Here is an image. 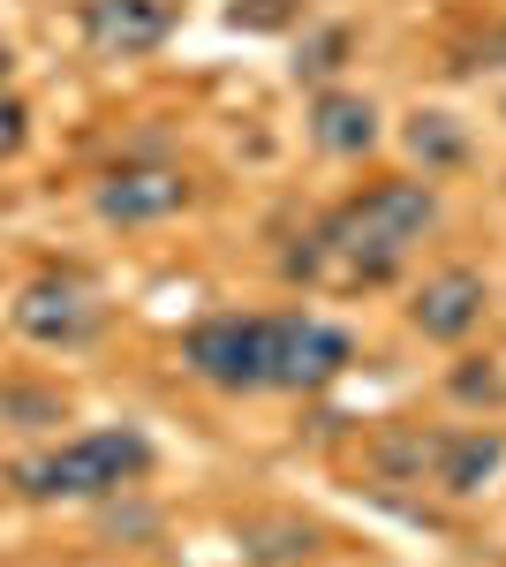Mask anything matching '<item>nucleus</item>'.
Listing matches in <instances>:
<instances>
[{
	"instance_id": "f257e3e1",
	"label": "nucleus",
	"mask_w": 506,
	"mask_h": 567,
	"mask_svg": "<svg viewBox=\"0 0 506 567\" xmlns=\"http://www.w3.org/2000/svg\"><path fill=\"white\" fill-rule=\"evenodd\" d=\"M438 213H446L438 182H423V175L363 182L310 235H296V250L280 258V272L302 280V288H385L438 235Z\"/></svg>"
},
{
	"instance_id": "f03ea898",
	"label": "nucleus",
	"mask_w": 506,
	"mask_h": 567,
	"mask_svg": "<svg viewBox=\"0 0 506 567\" xmlns=\"http://www.w3.org/2000/svg\"><path fill=\"white\" fill-rule=\"evenodd\" d=\"M152 477V439L136 432V424H99V432H76L61 439V446H39V454H23L8 484L23 492V499H61V507H99V499H122L136 484Z\"/></svg>"
},
{
	"instance_id": "7ed1b4c3",
	"label": "nucleus",
	"mask_w": 506,
	"mask_h": 567,
	"mask_svg": "<svg viewBox=\"0 0 506 567\" xmlns=\"http://www.w3.org/2000/svg\"><path fill=\"white\" fill-rule=\"evenodd\" d=\"M182 371L211 393H272V310H211L182 333Z\"/></svg>"
},
{
	"instance_id": "20e7f679",
	"label": "nucleus",
	"mask_w": 506,
	"mask_h": 567,
	"mask_svg": "<svg viewBox=\"0 0 506 567\" xmlns=\"http://www.w3.org/2000/svg\"><path fill=\"white\" fill-rule=\"evenodd\" d=\"M16 333L45 355H76L106 333V303H99V288H91L84 272L45 265V272H31L16 288Z\"/></svg>"
},
{
	"instance_id": "39448f33",
	"label": "nucleus",
	"mask_w": 506,
	"mask_h": 567,
	"mask_svg": "<svg viewBox=\"0 0 506 567\" xmlns=\"http://www.w3.org/2000/svg\"><path fill=\"white\" fill-rule=\"evenodd\" d=\"M355 363V333L326 310H272V393H318Z\"/></svg>"
},
{
	"instance_id": "423d86ee",
	"label": "nucleus",
	"mask_w": 506,
	"mask_h": 567,
	"mask_svg": "<svg viewBox=\"0 0 506 567\" xmlns=\"http://www.w3.org/2000/svg\"><path fill=\"white\" fill-rule=\"evenodd\" d=\"M189 205H197V182L174 159H122L91 189V213L106 219V227H159V219L189 213Z\"/></svg>"
},
{
	"instance_id": "0eeeda50",
	"label": "nucleus",
	"mask_w": 506,
	"mask_h": 567,
	"mask_svg": "<svg viewBox=\"0 0 506 567\" xmlns=\"http://www.w3.org/2000/svg\"><path fill=\"white\" fill-rule=\"evenodd\" d=\"M484 310H492V280L476 265H438V272H423L409 288V333L438 341V349H462L484 326Z\"/></svg>"
},
{
	"instance_id": "6e6552de",
	"label": "nucleus",
	"mask_w": 506,
	"mask_h": 567,
	"mask_svg": "<svg viewBox=\"0 0 506 567\" xmlns=\"http://www.w3.org/2000/svg\"><path fill=\"white\" fill-rule=\"evenodd\" d=\"M174 0H84L76 8V31H84L91 61H144L174 39Z\"/></svg>"
},
{
	"instance_id": "1a4fd4ad",
	"label": "nucleus",
	"mask_w": 506,
	"mask_h": 567,
	"mask_svg": "<svg viewBox=\"0 0 506 567\" xmlns=\"http://www.w3.org/2000/svg\"><path fill=\"white\" fill-rule=\"evenodd\" d=\"M310 144L318 152H333V159H371L385 144V114H379V99L371 91H348V84H326V91H310Z\"/></svg>"
},
{
	"instance_id": "9d476101",
	"label": "nucleus",
	"mask_w": 506,
	"mask_h": 567,
	"mask_svg": "<svg viewBox=\"0 0 506 567\" xmlns=\"http://www.w3.org/2000/svg\"><path fill=\"white\" fill-rule=\"evenodd\" d=\"M499 470H506V432H499V424H446L431 492H446V499H476V492L499 484Z\"/></svg>"
},
{
	"instance_id": "9b49d317",
	"label": "nucleus",
	"mask_w": 506,
	"mask_h": 567,
	"mask_svg": "<svg viewBox=\"0 0 506 567\" xmlns=\"http://www.w3.org/2000/svg\"><path fill=\"white\" fill-rule=\"evenodd\" d=\"M401 144H409V159L423 167V182H438V175H462L468 167V122L462 114H446V106H416L409 122H401Z\"/></svg>"
},
{
	"instance_id": "f8f14e48",
	"label": "nucleus",
	"mask_w": 506,
	"mask_h": 567,
	"mask_svg": "<svg viewBox=\"0 0 506 567\" xmlns=\"http://www.w3.org/2000/svg\"><path fill=\"white\" fill-rule=\"evenodd\" d=\"M438 439H446V424H385L379 439H371V470H379L385 484H431V470H438Z\"/></svg>"
},
{
	"instance_id": "ddd939ff",
	"label": "nucleus",
	"mask_w": 506,
	"mask_h": 567,
	"mask_svg": "<svg viewBox=\"0 0 506 567\" xmlns=\"http://www.w3.org/2000/svg\"><path fill=\"white\" fill-rule=\"evenodd\" d=\"M348 61H355V31H348V23H310V31L296 39L288 76H296V84H310V91H326V84H340V76H348Z\"/></svg>"
},
{
	"instance_id": "4468645a",
	"label": "nucleus",
	"mask_w": 506,
	"mask_h": 567,
	"mask_svg": "<svg viewBox=\"0 0 506 567\" xmlns=\"http://www.w3.org/2000/svg\"><path fill=\"white\" fill-rule=\"evenodd\" d=\"M242 553L257 567H302L318 560V529L296 523V515H257V523H242Z\"/></svg>"
},
{
	"instance_id": "2eb2a0df",
	"label": "nucleus",
	"mask_w": 506,
	"mask_h": 567,
	"mask_svg": "<svg viewBox=\"0 0 506 567\" xmlns=\"http://www.w3.org/2000/svg\"><path fill=\"white\" fill-rule=\"evenodd\" d=\"M446 393L468 409H506V355H462L446 371Z\"/></svg>"
},
{
	"instance_id": "dca6fc26",
	"label": "nucleus",
	"mask_w": 506,
	"mask_h": 567,
	"mask_svg": "<svg viewBox=\"0 0 506 567\" xmlns=\"http://www.w3.org/2000/svg\"><path fill=\"white\" fill-rule=\"evenodd\" d=\"M506 23H476L468 39L446 45V76H484V69H506Z\"/></svg>"
},
{
	"instance_id": "f3484780",
	"label": "nucleus",
	"mask_w": 506,
	"mask_h": 567,
	"mask_svg": "<svg viewBox=\"0 0 506 567\" xmlns=\"http://www.w3.org/2000/svg\"><path fill=\"white\" fill-rule=\"evenodd\" d=\"M0 416H16L23 432H39V424H61V393H39V386H0Z\"/></svg>"
},
{
	"instance_id": "a211bd4d",
	"label": "nucleus",
	"mask_w": 506,
	"mask_h": 567,
	"mask_svg": "<svg viewBox=\"0 0 506 567\" xmlns=\"http://www.w3.org/2000/svg\"><path fill=\"white\" fill-rule=\"evenodd\" d=\"M23 144H31V106L16 91H0V159H16Z\"/></svg>"
},
{
	"instance_id": "6ab92c4d",
	"label": "nucleus",
	"mask_w": 506,
	"mask_h": 567,
	"mask_svg": "<svg viewBox=\"0 0 506 567\" xmlns=\"http://www.w3.org/2000/svg\"><path fill=\"white\" fill-rule=\"evenodd\" d=\"M296 8L288 0H235V23H257V31H272V23H288Z\"/></svg>"
},
{
	"instance_id": "aec40b11",
	"label": "nucleus",
	"mask_w": 506,
	"mask_h": 567,
	"mask_svg": "<svg viewBox=\"0 0 506 567\" xmlns=\"http://www.w3.org/2000/svg\"><path fill=\"white\" fill-rule=\"evenodd\" d=\"M8 84H16V45L0 39V91H8Z\"/></svg>"
},
{
	"instance_id": "412c9836",
	"label": "nucleus",
	"mask_w": 506,
	"mask_h": 567,
	"mask_svg": "<svg viewBox=\"0 0 506 567\" xmlns=\"http://www.w3.org/2000/svg\"><path fill=\"white\" fill-rule=\"evenodd\" d=\"M499 122H506V99H499Z\"/></svg>"
}]
</instances>
